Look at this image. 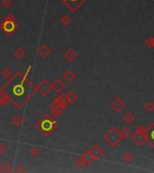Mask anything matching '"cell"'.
<instances>
[{"mask_svg": "<svg viewBox=\"0 0 154 173\" xmlns=\"http://www.w3.org/2000/svg\"><path fill=\"white\" fill-rule=\"evenodd\" d=\"M0 92L8 98L16 108L21 109L35 95L37 88L31 82L28 75L17 71L4 83L0 88Z\"/></svg>", "mask_w": 154, "mask_h": 173, "instance_id": "1", "label": "cell"}, {"mask_svg": "<svg viewBox=\"0 0 154 173\" xmlns=\"http://www.w3.org/2000/svg\"><path fill=\"white\" fill-rule=\"evenodd\" d=\"M35 126L42 135L48 137L58 128L59 124L53 115L47 114L39 120Z\"/></svg>", "mask_w": 154, "mask_h": 173, "instance_id": "2", "label": "cell"}, {"mask_svg": "<svg viewBox=\"0 0 154 173\" xmlns=\"http://www.w3.org/2000/svg\"><path fill=\"white\" fill-rule=\"evenodd\" d=\"M0 29L8 36L12 35L18 29V23H16V16L9 13L0 23Z\"/></svg>", "mask_w": 154, "mask_h": 173, "instance_id": "3", "label": "cell"}, {"mask_svg": "<svg viewBox=\"0 0 154 173\" xmlns=\"http://www.w3.org/2000/svg\"><path fill=\"white\" fill-rule=\"evenodd\" d=\"M104 139L111 147H116V145L123 140L119 131L116 127H112L111 129H109V131H107L106 134L104 135Z\"/></svg>", "mask_w": 154, "mask_h": 173, "instance_id": "4", "label": "cell"}, {"mask_svg": "<svg viewBox=\"0 0 154 173\" xmlns=\"http://www.w3.org/2000/svg\"><path fill=\"white\" fill-rule=\"evenodd\" d=\"M146 128L143 127L141 124H139L136 129L135 133L131 136V140L134 142L136 145L141 146L144 142H146V135H145Z\"/></svg>", "mask_w": 154, "mask_h": 173, "instance_id": "5", "label": "cell"}, {"mask_svg": "<svg viewBox=\"0 0 154 173\" xmlns=\"http://www.w3.org/2000/svg\"><path fill=\"white\" fill-rule=\"evenodd\" d=\"M70 12H77V10L87 2V0H59Z\"/></svg>", "mask_w": 154, "mask_h": 173, "instance_id": "6", "label": "cell"}, {"mask_svg": "<svg viewBox=\"0 0 154 173\" xmlns=\"http://www.w3.org/2000/svg\"><path fill=\"white\" fill-rule=\"evenodd\" d=\"M37 92H39L41 96H48L52 90V84L49 83V81L46 78H43L42 80H41V82L37 85Z\"/></svg>", "mask_w": 154, "mask_h": 173, "instance_id": "7", "label": "cell"}, {"mask_svg": "<svg viewBox=\"0 0 154 173\" xmlns=\"http://www.w3.org/2000/svg\"><path fill=\"white\" fill-rule=\"evenodd\" d=\"M110 106L112 107V109L115 112H116V113H121L124 109V107L126 106V104H125V102L123 100V98L121 96H116V98H114L111 101Z\"/></svg>", "mask_w": 154, "mask_h": 173, "instance_id": "8", "label": "cell"}, {"mask_svg": "<svg viewBox=\"0 0 154 173\" xmlns=\"http://www.w3.org/2000/svg\"><path fill=\"white\" fill-rule=\"evenodd\" d=\"M50 109H51V114L53 115L54 117H58L62 114L63 109H65L58 101L55 99L50 106Z\"/></svg>", "mask_w": 154, "mask_h": 173, "instance_id": "9", "label": "cell"}, {"mask_svg": "<svg viewBox=\"0 0 154 173\" xmlns=\"http://www.w3.org/2000/svg\"><path fill=\"white\" fill-rule=\"evenodd\" d=\"M146 135V142L154 148V121L145 130Z\"/></svg>", "mask_w": 154, "mask_h": 173, "instance_id": "10", "label": "cell"}, {"mask_svg": "<svg viewBox=\"0 0 154 173\" xmlns=\"http://www.w3.org/2000/svg\"><path fill=\"white\" fill-rule=\"evenodd\" d=\"M90 153L92 154V156H93V159H94V160H99L103 155H104V151H103V149L98 145V144H95L90 150Z\"/></svg>", "mask_w": 154, "mask_h": 173, "instance_id": "11", "label": "cell"}, {"mask_svg": "<svg viewBox=\"0 0 154 173\" xmlns=\"http://www.w3.org/2000/svg\"><path fill=\"white\" fill-rule=\"evenodd\" d=\"M52 90L55 91L57 94H60L66 88V85L65 83L61 80V79H56L52 84Z\"/></svg>", "mask_w": 154, "mask_h": 173, "instance_id": "12", "label": "cell"}, {"mask_svg": "<svg viewBox=\"0 0 154 173\" xmlns=\"http://www.w3.org/2000/svg\"><path fill=\"white\" fill-rule=\"evenodd\" d=\"M52 52V50L51 48L46 45V44H41L39 46V48L37 49V53L41 56V58H46L48 57Z\"/></svg>", "mask_w": 154, "mask_h": 173, "instance_id": "13", "label": "cell"}, {"mask_svg": "<svg viewBox=\"0 0 154 173\" xmlns=\"http://www.w3.org/2000/svg\"><path fill=\"white\" fill-rule=\"evenodd\" d=\"M63 56L65 58V59L68 62H73L77 58V53L72 49V48H69L63 54Z\"/></svg>", "mask_w": 154, "mask_h": 173, "instance_id": "14", "label": "cell"}, {"mask_svg": "<svg viewBox=\"0 0 154 173\" xmlns=\"http://www.w3.org/2000/svg\"><path fill=\"white\" fill-rule=\"evenodd\" d=\"M62 77L64 78V80H66L67 82H71L72 80H74L77 77V74L71 70H67L63 72Z\"/></svg>", "mask_w": 154, "mask_h": 173, "instance_id": "15", "label": "cell"}, {"mask_svg": "<svg viewBox=\"0 0 154 173\" xmlns=\"http://www.w3.org/2000/svg\"><path fill=\"white\" fill-rule=\"evenodd\" d=\"M55 99L58 101L59 103L64 108H66V107L70 104V100H69V98H68V96H67V94H60V95L57 96Z\"/></svg>", "mask_w": 154, "mask_h": 173, "instance_id": "16", "label": "cell"}, {"mask_svg": "<svg viewBox=\"0 0 154 173\" xmlns=\"http://www.w3.org/2000/svg\"><path fill=\"white\" fill-rule=\"evenodd\" d=\"M81 158H82V160L85 161V163L87 164V165H89L93 160H94V159H93V156H92V154L90 153V151L88 150V151H87V152H85L84 153L82 154L81 156H80Z\"/></svg>", "mask_w": 154, "mask_h": 173, "instance_id": "17", "label": "cell"}, {"mask_svg": "<svg viewBox=\"0 0 154 173\" xmlns=\"http://www.w3.org/2000/svg\"><path fill=\"white\" fill-rule=\"evenodd\" d=\"M135 121V115L133 113H127L124 115V122L128 124V125H131L134 123Z\"/></svg>", "mask_w": 154, "mask_h": 173, "instance_id": "18", "label": "cell"}, {"mask_svg": "<svg viewBox=\"0 0 154 173\" xmlns=\"http://www.w3.org/2000/svg\"><path fill=\"white\" fill-rule=\"evenodd\" d=\"M13 171L12 166L7 162V161H4L2 163V165L0 166V172L2 173H10Z\"/></svg>", "mask_w": 154, "mask_h": 173, "instance_id": "19", "label": "cell"}, {"mask_svg": "<svg viewBox=\"0 0 154 173\" xmlns=\"http://www.w3.org/2000/svg\"><path fill=\"white\" fill-rule=\"evenodd\" d=\"M143 109L149 113V114H152L154 112V102L150 100V101H147L144 105H143Z\"/></svg>", "mask_w": 154, "mask_h": 173, "instance_id": "20", "label": "cell"}, {"mask_svg": "<svg viewBox=\"0 0 154 173\" xmlns=\"http://www.w3.org/2000/svg\"><path fill=\"white\" fill-rule=\"evenodd\" d=\"M29 153H30V155H31L33 158L36 159V158H38L39 156L41 154V150L39 147H37V146H32Z\"/></svg>", "mask_w": 154, "mask_h": 173, "instance_id": "21", "label": "cell"}, {"mask_svg": "<svg viewBox=\"0 0 154 173\" xmlns=\"http://www.w3.org/2000/svg\"><path fill=\"white\" fill-rule=\"evenodd\" d=\"M119 133H120V135H121L122 139L124 140V139H125V138H128V137L131 135V130H130L128 127L124 126V127H122V128L119 130Z\"/></svg>", "mask_w": 154, "mask_h": 173, "instance_id": "22", "label": "cell"}, {"mask_svg": "<svg viewBox=\"0 0 154 173\" xmlns=\"http://www.w3.org/2000/svg\"><path fill=\"white\" fill-rule=\"evenodd\" d=\"M12 123H13V124H14L15 126L19 127V126H21V125L23 124V117L20 116V115H16V116L12 119Z\"/></svg>", "mask_w": 154, "mask_h": 173, "instance_id": "23", "label": "cell"}, {"mask_svg": "<svg viewBox=\"0 0 154 173\" xmlns=\"http://www.w3.org/2000/svg\"><path fill=\"white\" fill-rule=\"evenodd\" d=\"M1 73H2V76L5 77V78H6V79H8L9 77H11V76L13 75L12 70H11L8 67H5V68L2 70Z\"/></svg>", "mask_w": 154, "mask_h": 173, "instance_id": "24", "label": "cell"}, {"mask_svg": "<svg viewBox=\"0 0 154 173\" xmlns=\"http://www.w3.org/2000/svg\"><path fill=\"white\" fill-rule=\"evenodd\" d=\"M122 160H123L124 162H125V163H130V162L134 160V156L132 155L131 153L127 152V153L123 154V156H122Z\"/></svg>", "mask_w": 154, "mask_h": 173, "instance_id": "25", "label": "cell"}, {"mask_svg": "<svg viewBox=\"0 0 154 173\" xmlns=\"http://www.w3.org/2000/svg\"><path fill=\"white\" fill-rule=\"evenodd\" d=\"M70 22H71L70 17L69 16H67V15H64V16H62L59 18V23H60L62 25H64V26L70 25Z\"/></svg>", "mask_w": 154, "mask_h": 173, "instance_id": "26", "label": "cell"}, {"mask_svg": "<svg viewBox=\"0 0 154 173\" xmlns=\"http://www.w3.org/2000/svg\"><path fill=\"white\" fill-rule=\"evenodd\" d=\"M67 96H68V98H69V100H70V103H74V102H76L77 100V93L74 92V91H72V90H70L67 93Z\"/></svg>", "mask_w": 154, "mask_h": 173, "instance_id": "27", "label": "cell"}, {"mask_svg": "<svg viewBox=\"0 0 154 173\" xmlns=\"http://www.w3.org/2000/svg\"><path fill=\"white\" fill-rule=\"evenodd\" d=\"M24 54H25V52H24V50L23 49H22V48H16V50H15V52H14V53H13V55L15 56V57H16L17 59H22V58L24 56Z\"/></svg>", "mask_w": 154, "mask_h": 173, "instance_id": "28", "label": "cell"}, {"mask_svg": "<svg viewBox=\"0 0 154 173\" xmlns=\"http://www.w3.org/2000/svg\"><path fill=\"white\" fill-rule=\"evenodd\" d=\"M75 165H76V167H77V169H83V168H85L87 166V164L85 163V161L82 160L81 157H79L77 160L75 161Z\"/></svg>", "mask_w": 154, "mask_h": 173, "instance_id": "29", "label": "cell"}, {"mask_svg": "<svg viewBox=\"0 0 154 173\" xmlns=\"http://www.w3.org/2000/svg\"><path fill=\"white\" fill-rule=\"evenodd\" d=\"M8 103H10L9 100H8V98L5 96L3 93L0 92V106H5V105H7Z\"/></svg>", "mask_w": 154, "mask_h": 173, "instance_id": "30", "label": "cell"}, {"mask_svg": "<svg viewBox=\"0 0 154 173\" xmlns=\"http://www.w3.org/2000/svg\"><path fill=\"white\" fill-rule=\"evenodd\" d=\"M145 44L150 48H154V37H149L145 41Z\"/></svg>", "mask_w": 154, "mask_h": 173, "instance_id": "31", "label": "cell"}, {"mask_svg": "<svg viewBox=\"0 0 154 173\" xmlns=\"http://www.w3.org/2000/svg\"><path fill=\"white\" fill-rule=\"evenodd\" d=\"M1 5L5 8H9L12 5V1L11 0H2L1 1Z\"/></svg>", "mask_w": 154, "mask_h": 173, "instance_id": "32", "label": "cell"}, {"mask_svg": "<svg viewBox=\"0 0 154 173\" xmlns=\"http://www.w3.org/2000/svg\"><path fill=\"white\" fill-rule=\"evenodd\" d=\"M14 171L16 173H26L27 170L23 166H18V167H16V169Z\"/></svg>", "mask_w": 154, "mask_h": 173, "instance_id": "33", "label": "cell"}, {"mask_svg": "<svg viewBox=\"0 0 154 173\" xmlns=\"http://www.w3.org/2000/svg\"><path fill=\"white\" fill-rule=\"evenodd\" d=\"M6 150H7L6 146L5 144H3V143H0V156H2V155L5 153Z\"/></svg>", "mask_w": 154, "mask_h": 173, "instance_id": "34", "label": "cell"}, {"mask_svg": "<svg viewBox=\"0 0 154 173\" xmlns=\"http://www.w3.org/2000/svg\"><path fill=\"white\" fill-rule=\"evenodd\" d=\"M0 54H1V52H0Z\"/></svg>", "mask_w": 154, "mask_h": 173, "instance_id": "35", "label": "cell"}]
</instances>
